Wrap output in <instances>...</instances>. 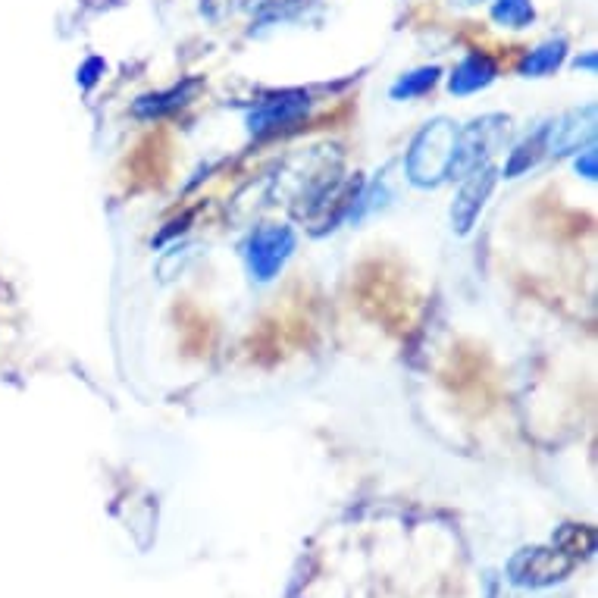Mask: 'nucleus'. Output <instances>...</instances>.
<instances>
[{
	"instance_id": "obj_11",
	"label": "nucleus",
	"mask_w": 598,
	"mask_h": 598,
	"mask_svg": "<svg viewBox=\"0 0 598 598\" xmlns=\"http://www.w3.org/2000/svg\"><path fill=\"white\" fill-rule=\"evenodd\" d=\"M545 157V138H542V129L530 138H523L520 145L511 151L508 163H505V176L508 179H517L523 173H530L533 166H539V160Z\"/></svg>"
},
{
	"instance_id": "obj_14",
	"label": "nucleus",
	"mask_w": 598,
	"mask_h": 598,
	"mask_svg": "<svg viewBox=\"0 0 598 598\" xmlns=\"http://www.w3.org/2000/svg\"><path fill=\"white\" fill-rule=\"evenodd\" d=\"M439 79V66H423V69H414V73L401 76L395 85H392V98L395 101H411V98H420L429 88L436 85Z\"/></svg>"
},
{
	"instance_id": "obj_4",
	"label": "nucleus",
	"mask_w": 598,
	"mask_h": 598,
	"mask_svg": "<svg viewBox=\"0 0 598 598\" xmlns=\"http://www.w3.org/2000/svg\"><path fill=\"white\" fill-rule=\"evenodd\" d=\"M307 110H310L307 91H282V94H273V98H263L254 104V110L248 113V129L257 138L276 135V132L298 126L307 116Z\"/></svg>"
},
{
	"instance_id": "obj_3",
	"label": "nucleus",
	"mask_w": 598,
	"mask_h": 598,
	"mask_svg": "<svg viewBox=\"0 0 598 598\" xmlns=\"http://www.w3.org/2000/svg\"><path fill=\"white\" fill-rule=\"evenodd\" d=\"M295 251V232L289 226H260L245 242L248 273L257 282H270L282 273Z\"/></svg>"
},
{
	"instance_id": "obj_15",
	"label": "nucleus",
	"mask_w": 598,
	"mask_h": 598,
	"mask_svg": "<svg viewBox=\"0 0 598 598\" xmlns=\"http://www.w3.org/2000/svg\"><path fill=\"white\" fill-rule=\"evenodd\" d=\"M573 170H577L583 179H589V182H595V176H598V154H595V148L589 145L580 157H577V163H573Z\"/></svg>"
},
{
	"instance_id": "obj_9",
	"label": "nucleus",
	"mask_w": 598,
	"mask_h": 598,
	"mask_svg": "<svg viewBox=\"0 0 598 598\" xmlns=\"http://www.w3.org/2000/svg\"><path fill=\"white\" fill-rule=\"evenodd\" d=\"M198 88H201L198 79H185L182 85H173L170 91H157V94H145V98H138L132 110L141 119H157V116H166V113L185 107L191 98H195Z\"/></svg>"
},
{
	"instance_id": "obj_2",
	"label": "nucleus",
	"mask_w": 598,
	"mask_h": 598,
	"mask_svg": "<svg viewBox=\"0 0 598 598\" xmlns=\"http://www.w3.org/2000/svg\"><path fill=\"white\" fill-rule=\"evenodd\" d=\"M505 126H508V116L489 113V116L473 119L470 126L458 129L454 157H451V166H448V179H461V176L473 173L480 163H486L492 148L498 145V138L505 135Z\"/></svg>"
},
{
	"instance_id": "obj_5",
	"label": "nucleus",
	"mask_w": 598,
	"mask_h": 598,
	"mask_svg": "<svg viewBox=\"0 0 598 598\" xmlns=\"http://www.w3.org/2000/svg\"><path fill=\"white\" fill-rule=\"evenodd\" d=\"M573 567H577V561L564 555L561 548H526L511 561L508 570L517 586H552L564 580Z\"/></svg>"
},
{
	"instance_id": "obj_1",
	"label": "nucleus",
	"mask_w": 598,
	"mask_h": 598,
	"mask_svg": "<svg viewBox=\"0 0 598 598\" xmlns=\"http://www.w3.org/2000/svg\"><path fill=\"white\" fill-rule=\"evenodd\" d=\"M458 126L451 119H433L426 123L408 151V179L420 188H433L448 179V166L454 157Z\"/></svg>"
},
{
	"instance_id": "obj_16",
	"label": "nucleus",
	"mask_w": 598,
	"mask_h": 598,
	"mask_svg": "<svg viewBox=\"0 0 598 598\" xmlns=\"http://www.w3.org/2000/svg\"><path fill=\"white\" fill-rule=\"evenodd\" d=\"M580 66H586V69H592V66H595V54H589V57H586V60H577V69H580Z\"/></svg>"
},
{
	"instance_id": "obj_13",
	"label": "nucleus",
	"mask_w": 598,
	"mask_h": 598,
	"mask_svg": "<svg viewBox=\"0 0 598 598\" xmlns=\"http://www.w3.org/2000/svg\"><path fill=\"white\" fill-rule=\"evenodd\" d=\"M555 548H561V552L570 555L573 561H580V558L592 555V548H595V533L589 530V526L567 523L564 530L555 536Z\"/></svg>"
},
{
	"instance_id": "obj_8",
	"label": "nucleus",
	"mask_w": 598,
	"mask_h": 598,
	"mask_svg": "<svg viewBox=\"0 0 598 598\" xmlns=\"http://www.w3.org/2000/svg\"><path fill=\"white\" fill-rule=\"evenodd\" d=\"M495 76H498L495 60H489L486 54H467L458 66H454V73L448 79V91L458 94V98H467V94L489 88L495 82Z\"/></svg>"
},
{
	"instance_id": "obj_10",
	"label": "nucleus",
	"mask_w": 598,
	"mask_h": 598,
	"mask_svg": "<svg viewBox=\"0 0 598 598\" xmlns=\"http://www.w3.org/2000/svg\"><path fill=\"white\" fill-rule=\"evenodd\" d=\"M564 57H567V41L564 38H548L526 54V60L520 63V76H526V79L552 76L555 69L564 63Z\"/></svg>"
},
{
	"instance_id": "obj_7",
	"label": "nucleus",
	"mask_w": 598,
	"mask_h": 598,
	"mask_svg": "<svg viewBox=\"0 0 598 598\" xmlns=\"http://www.w3.org/2000/svg\"><path fill=\"white\" fill-rule=\"evenodd\" d=\"M595 135V107H577L558 119H552L548 126H542L545 138V154H570L580 151V145H589Z\"/></svg>"
},
{
	"instance_id": "obj_6",
	"label": "nucleus",
	"mask_w": 598,
	"mask_h": 598,
	"mask_svg": "<svg viewBox=\"0 0 598 598\" xmlns=\"http://www.w3.org/2000/svg\"><path fill=\"white\" fill-rule=\"evenodd\" d=\"M498 182V173H495V166L483 163V166H476L473 173L464 176V185L458 191V198H454L451 204V229L458 232V235H467L473 229V223L480 220V213L492 195V188Z\"/></svg>"
},
{
	"instance_id": "obj_12",
	"label": "nucleus",
	"mask_w": 598,
	"mask_h": 598,
	"mask_svg": "<svg viewBox=\"0 0 598 598\" xmlns=\"http://www.w3.org/2000/svg\"><path fill=\"white\" fill-rule=\"evenodd\" d=\"M492 19L505 29H526L536 19L533 0H495Z\"/></svg>"
}]
</instances>
